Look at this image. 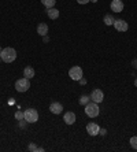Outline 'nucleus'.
<instances>
[{
  "label": "nucleus",
  "mask_w": 137,
  "mask_h": 152,
  "mask_svg": "<svg viewBox=\"0 0 137 152\" xmlns=\"http://www.w3.org/2000/svg\"><path fill=\"white\" fill-rule=\"evenodd\" d=\"M0 58H1L4 63H12L17 59V51L14 48H11V47H7L0 52Z\"/></svg>",
  "instance_id": "1"
},
{
  "label": "nucleus",
  "mask_w": 137,
  "mask_h": 152,
  "mask_svg": "<svg viewBox=\"0 0 137 152\" xmlns=\"http://www.w3.org/2000/svg\"><path fill=\"white\" fill-rule=\"evenodd\" d=\"M99 113H100V110H99L97 103H95V102H92L91 100V102L85 106V114H86L89 118H96L99 115Z\"/></svg>",
  "instance_id": "2"
},
{
  "label": "nucleus",
  "mask_w": 137,
  "mask_h": 152,
  "mask_svg": "<svg viewBox=\"0 0 137 152\" xmlns=\"http://www.w3.org/2000/svg\"><path fill=\"white\" fill-rule=\"evenodd\" d=\"M30 88V81H29V78H19L15 81V89H17V92L19 93H23L26 92L28 89Z\"/></svg>",
  "instance_id": "3"
},
{
  "label": "nucleus",
  "mask_w": 137,
  "mask_h": 152,
  "mask_svg": "<svg viewBox=\"0 0 137 152\" xmlns=\"http://www.w3.org/2000/svg\"><path fill=\"white\" fill-rule=\"evenodd\" d=\"M23 115H25V121H26L28 124H34V122L39 121V113H37V110H34V108L25 110Z\"/></svg>",
  "instance_id": "4"
},
{
  "label": "nucleus",
  "mask_w": 137,
  "mask_h": 152,
  "mask_svg": "<svg viewBox=\"0 0 137 152\" xmlns=\"http://www.w3.org/2000/svg\"><path fill=\"white\" fill-rule=\"evenodd\" d=\"M82 69L80 66H73V67L69 70V77L73 80V81H80L81 78H82Z\"/></svg>",
  "instance_id": "5"
},
{
  "label": "nucleus",
  "mask_w": 137,
  "mask_h": 152,
  "mask_svg": "<svg viewBox=\"0 0 137 152\" xmlns=\"http://www.w3.org/2000/svg\"><path fill=\"white\" fill-rule=\"evenodd\" d=\"M103 99H104V93H103L102 89H93L91 93V100L95 103H102Z\"/></svg>",
  "instance_id": "6"
},
{
  "label": "nucleus",
  "mask_w": 137,
  "mask_h": 152,
  "mask_svg": "<svg viewBox=\"0 0 137 152\" xmlns=\"http://www.w3.org/2000/svg\"><path fill=\"white\" fill-rule=\"evenodd\" d=\"M86 132H88L89 136H97L100 133V126L97 124H95V122H89L86 125Z\"/></svg>",
  "instance_id": "7"
},
{
  "label": "nucleus",
  "mask_w": 137,
  "mask_h": 152,
  "mask_svg": "<svg viewBox=\"0 0 137 152\" xmlns=\"http://www.w3.org/2000/svg\"><path fill=\"white\" fill-rule=\"evenodd\" d=\"M114 28H115L118 32H126L127 29H129V25H127V22L123 21V19H115V21H114Z\"/></svg>",
  "instance_id": "8"
},
{
  "label": "nucleus",
  "mask_w": 137,
  "mask_h": 152,
  "mask_svg": "<svg viewBox=\"0 0 137 152\" xmlns=\"http://www.w3.org/2000/svg\"><path fill=\"white\" fill-rule=\"evenodd\" d=\"M110 7H111V11L113 12H122L123 11V1L122 0H113L111 4H110Z\"/></svg>",
  "instance_id": "9"
},
{
  "label": "nucleus",
  "mask_w": 137,
  "mask_h": 152,
  "mask_svg": "<svg viewBox=\"0 0 137 152\" xmlns=\"http://www.w3.org/2000/svg\"><path fill=\"white\" fill-rule=\"evenodd\" d=\"M49 111H51L52 114H55V115H59V114L63 113V106H62L60 103L55 102V103H52V104L49 106Z\"/></svg>",
  "instance_id": "10"
},
{
  "label": "nucleus",
  "mask_w": 137,
  "mask_h": 152,
  "mask_svg": "<svg viewBox=\"0 0 137 152\" xmlns=\"http://www.w3.org/2000/svg\"><path fill=\"white\" fill-rule=\"evenodd\" d=\"M75 119H77V118H75V114L70 113V111L63 115V121H64V124L66 125H73L74 122H75Z\"/></svg>",
  "instance_id": "11"
},
{
  "label": "nucleus",
  "mask_w": 137,
  "mask_h": 152,
  "mask_svg": "<svg viewBox=\"0 0 137 152\" xmlns=\"http://www.w3.org/2000/svg\"><path fill=\"white\" fill-rule=\"evenodd\" d=\"M36 75V71H34V69L32 67V66H28V67H25L23 69V77L25 78H33Z\"/></svg>",
  "instance_id": "12"
},
{
  "label": "nucleus",
  "mask_w": 137,
  "mask_h": 152,
  "mask_svg": "<svg viewBox=\"0 0 137 152\" xmlns=\"http://www.w3.org/2000/svg\"><path fill=\"white\" fill-rule=\"evenodd\" d=\"M47 15H48V18H51V19H58V17H59V11H58V8H47Z\"/></svg>",
  "instance_id": "13"
},
{
  "label": "nucleus",
  "mask_w": 137,
  "mask_h": 152,
  "mask_svg": "<svg viewBox=\"0 0 137 152\" xmlns=\"http://www.w3.org/2000/svg\"><path fill=\"white\" fill-rule=\"evenodd\" d=\"M37 33H39L40 36H47V33H48V25L47 23H40L39 26H37Z\"/></svg>",
  "instance_id": "14"
},
{
  "label": "nucleus",
  "mask_w": 137,
  "mask_h": 152,
  "mask_svg": "<svg viewBox=\"0 0 137 152\" xmlns=\"http://www.w3.org/2000/svg\"><path fill=\"white\" fill-rule=\"evenodd\" d=\"M114 19L113 18V15H110V14H107V15H104V18H103V22H104L107 26H111V25H114Z\"/></svg>",
  "instance_id": "15"
},
{
  "label": "nucleus",
  "mask_w": 137,
  "mask_h": 152,
  "mask_svg": "<svg viewBox=\"0 0 137 152\" xmlns=\"http://www.w3.org/2000/svg\"><path fill=\"white\" fill-rule=\"evenodd\" d=\"M41 3L45 6V8H52L56 4V0H41Z\"/></svg>",
  "instance_id": "16"
},
{
  "label": "nucleus",
  "mask_w": 137,
  "mask_h": 152,
  "mask_svg": "<svg viewBox=\"0 0 137 152\" xmlns=\"http://www.w3.org/2000/svg\"><path fill=\"white\" fill-rule=\"evenodd\" d=\"M78 102H80V104H82V106H86V104H88L89 102H91V96H88V95H82L80 97V100H78Z\"/></svg>",
  "instance_id": "17"
},
{
  "label": "nucleus",
  "mask_w": 137,
  "mask_h": 152,
  "mask_svg": "<svg viewBox=\"0 0 137 152\" xmlns=\"http://www.w3.org/2000/svg\"><path fill=\"white\" fill-rule=\"evenodd\" d=\"M130 145H132V148L137 151V136H134V137L130 138Z\"/></svg>",
  "instance_id": "18"
},
{
  "label": "nucleus",
  "mask_w": 137,
  "mask_h": 152,
  "mask_svg": "<svg viewBox=\"0 0 137 152\" xmlns=\"http://www.w3.org/2000/svg\"><path fill=\"white\" fill-rule=\"evenodd\" d=\"M28 149L30 152H36V151H39V147H37L34 142H30V144H29V147H28Z\"/></svg>",
  "instance_id": "19"
},
{
  "label": "nucleus",
  "mask_w": 137,
  "mask_h": 152,
  "mask_svg": "<svg viewBox=\"0 0 137 152\" xmlns=\"http://www.w3.org/2000/svg\"><path fill=\"white\" fill-rule=\"evenodd\" d=\"M15 119H17V121L25 119V115H23V113H22V111H17V113H15Z\"/></svg>",
  "instance_id": "20"
},
{
  "label": "nucleus",
  "mask_w": 137,
  "mask_h": 152,
  "mask_svg": "<svg viewBox=\"0 0 137 152\" xmlns=\"http://www.w3.org/2000/svg\"><path fill=\"white\" fill-rule=\"evenodd\" d=\"M91 0H77V3L78 4H86V3H89Z\"/></svg>",
  "instance_id": "21"
},
{
  "label": "nucleus",
  "mask_w": 137,
  "mask_h": 152,
  "mask_svg": "<svg viewBox=\"0 0 137 152\" xmlns=\"http://www.w3.org/2000/svg\"><path fill=\"white\" fill-rule=\"evenodd\" d=\"M80 84H81V85H85V84H86V80H85V78L82 77V78L80 80Z\"/></svg>",
  "instance_id": "22"
},
{
  "label": "nucleus",
  "mask_w": 137,
  "mask_h": 152,
  "mask_svg": "<svg viewBox=\"0 0 137 152\" xmlns=\"http://www.w3.org/2000/svg\"><path fill=\"white\" fill-rule=\"evenodd\" d=\"M42 41H44V42H48V41H49L48 36H44V37H42Z\"/></svg>",
  "instance_id": "23"
},
{
  "label": "nucleus",
  "mask_w": 137,
  "mask_h": 152,
  "mask_svg": "<svg viewBox=\"0 0 137 152\" xmlns=\"http://www.w3.org/2000/svg\"><path fill=\"white\" fill-rule=\"evenodd\" d=\"M105 132H107V130H105V129H100V134L105 136Z\"/></svg>",
  "instance_id": "24"
},
{
  "label": "nucleus",
  "mask_w": 137,
  "mask_h": 152,
  "mask_svg": "<svg viewBox=\"0 0 137 152\" xmlns=\"http://www.w3.org/2000/svg\"><path fill=\"white\" fill-rule=\"evenodd\" d=\"M133 66L137 69V60H133Z\"/></svg>",
  "instance_id": "25"
},
{
  "label": "nucleus",
  "mask_w": 137,
  "mask_h": 152,
  "mask_svg": "<svg viewBox=\"0 0 137 152\" xmlns=\"http://www.w3.org/2000/svg\"><path fill=\"white\" fill-rule=\"evenodd\" d=\"M134 86H136V88H137V77L134 78Z\"/></svg>",
  "instance_id": "26"
},
{
  "label": "nucleus",
  "mask_w": 137,
  "mask_h": 152,
  "mask_svg": "<svg viewBox=\"0 0 137 152\" xmlns=\"http://www.w3.org/2000/svg\"><path fill=\"white\" fill-rule=\"evenodd\" d=\"M91 1H92V3H96V1H97V0H91Z\"/></svg>",
  "instance_id": "27"
},
{
  "label": "nucleus",
  "mask_w": 137,
  "mask_h": 152,
  "mask_svg": "<svg viewBox=\"0 0 137 152\" xmlns=\"http://www.w3.org/2000/svg\"><path fill=\"white\" fill-rule=\"evenodd\" d=\"M1 51H3V48H1V47H0V52H1Z\"/></svg>",
  "instance_id": "28"
},
{
  "label": "nucleus",
  "mask_w": 137,
  "mask_h": 152,
  "mask_svg": "<svg viewBox=\"0 0 137 152\" xmlns=\"http://www.w3.org/2000/svg\"><path fill=\"white\" fill-rule=\"evenodd\" d=\"M0 62H1V58H0Z\"/></svg>",
  "instance_id": "29"
}]
</instances>
